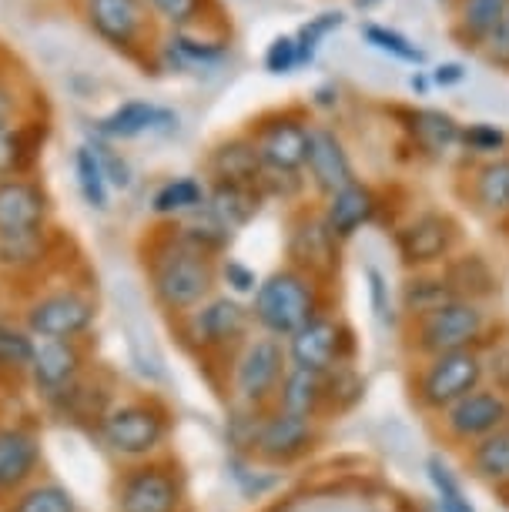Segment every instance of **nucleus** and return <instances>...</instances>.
<instances>
[{"mask_svg":"<svg viewBox=\"0 0 509 512\" xmlns=\"http://www.w3.org/2000/svg\"><path fill=\"white\" fill-rule=\"evenodd\" d=\"M144 275L161 312L185 318L215 295L218 258L188 245L175 225H158L144 241Z\"/></svg>","mask_w":509,"mask_h":512,"instance_id":"f257e3e1","label":"nucleus"},{"mask_svg":"<svg viewBox=\"0 0 509 512\" xmlns=\"http://www.w3.org/2000/svg\"><path fill=\"white\" fill-rule=\"evenodd\" d=\"M51 195L41 178L0 181V272H34L51 251Z\"/></svg>","mask_w":509,"mask_h":512,"instance_id":"f03ea898","label":"nucleus"},{"mask_svg":"<svg viewBox=\"0 0 509 512\" xmlns=\"http://www.w3.org/2000/svg\"><path fill=\"white\" fill-rule=\"evenodd\" d=\"M74 14L88 27L98 44L118 54L121 61L158 71V47L165 27L158 24L148 0H74Z\"/></svg>","mask_w":509,"mask_h":512,"instance_id":"7ed1b4c3","label":"nucleus"},{"mask_svg":"<svg viewBox=\"0 0 509 512\" xmlns=\"http://www.w3.org/2000/svg\"><path fill=\"white\" fill-rule=\"evenodd\" d=\"M248 312H252L258 332L288 342L302 325H309L315 315L325 312L322 282H315L312 275L292 265H282L258 282Z\"/></svg>","mask_w":509,"mask_h":512,"instance_id":"20e7f679","label":"nucleus"},{"mask_svg":"<svg viewBox=\"0 0 509 512\" xmlns=\"http://www.w3.org/2000/svg\"><path fill=\"white\" fill-rule=\"evenodd\" d=\"M489 332H493V312H489V302L456 298V302L443 305L439 312L409 322L406 342L416 359H432V355L486 349V345L493 342Z\"/></svg>","mask_w":509,"mask_h":512,"instance_id":"39448f33","label":"nucleus"},{"mask_svg":"<svg viewBox=\"0 0 509 512\" xmlns=\"http://www.w3.org/2000/svg\"><path fill=\"white\" fill-rule=\"evenodd\" d=\"M94 432H98L101 446L114 459L148 462L158 459V452L165 449V442L171 436V415L158 399L114 402L98 419Z\"/></svg>","mask_w":509,"mask_h":512,"instance_id":"423d86ee","label":"nucleus"},{"mask_svg":"<svg viewBox=\"0 0 509 512\" xmlns=\"http://www.w3.org/2000/svg\"><path fill=\"white\" fill-rule=\"evenodd\" d=\"M479 385H486L483 349L432 355V359H419V369L412 372V402L419 412L436 419Z\"/></svg>","mask_w":509,"mask_h":512,"instance_id":"0eeeda50","label":"nucleus"},{"mask_svg":"<svg viewBox=\"0 0 509 512\" xmlns=\"http://www.w3.org/2000/svg\"><path fill=\"white\" fill-rule=\"evenodd\" d=\"M285 372H288V355L282 338L262 332L252 335L232 355V365H228L232 405H242V409H272Z\"/></svg>","mask_w":509,"mask_h":512,"instance_id":"6e6552de","label":"nucleus"},{"mask_svg":"<svg viewBox=\"0 0 509 512\" xmlns=\"http://www.w3.org/2000/svg\"><path fill=\"white\" fill-rule=\"evenodd\" d=\"M252 312L235 295H211L205 305L181 318L188 345L208 359H232L242 345L252 338Z\"/></svg>","mask_w":509,"mask_h":512,"instance_id":"1a4fd4ad","label":"nucleus"},{"mask_svg":"<svg viewBox=\"0 0 509 512\" xmlns=\"http://www.w3.org/2000/svg\"><path fill=\"white\" fill-rule=\"evenodd\" d=\"M312 124L315 121L309 118V111L288 104V108L262 111L245 128V134L252 138L265 171H302L305 175Z\"/></svg>","mask_w":509,"mask_h":512,"instance_id":"9d476101","label":"nucleus"},{"mask_svg":"<svg viewBox=\"0 0 509 512\" xmlns=\"http://www.w3.org/2000/svg\"><path fill=\"white\" fill-rule=\"evenodd\" d=\"M285 265L312 275L315 282H332L342 265V241L335 238L322 208L295 205L285 228Z\"/></svg>","mask_w":509,"mask_h":512,"instance_id":"9b49d317","label":"nucleus"},{"mask_svg":"<svg viewBox=\"0 0 509 512\" xmlns=\"http://www.w3.org/2000/svg\"><path fill=\"white\" fill-rule=\"evenodd\" d=\"M463 228L443 208H422L396 228V251L409 272L443 268L459 251Z\"/></svg>","mask_w":509,"mask_h":512,"instance_id":"f8f14e48","label":"nucleus"},{"mask_svg":"<svg viewBox=\"0 0 509 512\" xmlns=\"http://www.w3.org/2000/svg\"><path fill=\"white\" fill-rule=\"evenodd\" d=\"M98 322V302L81 288H54L24 308V328L37 342H81Z\"/></svg>","mask_w":509,"mask_h":512,"instance_id":"ddd939ff","label":"nucleus"},{"mask_svg":"<svg viewBox=\"0 0 509 512\" xmlns=\"http://www.w3.org/2000/svg\"><path fill=\"white\" fill-rule=\"evenodd\" d=\"M185 506V482L178 466L165 459L134 462L121 472L114 489V509L118 512H181Z\"/></svg>","mask_w":509,"mask_h":512,"instance_id":"4468645a","label":"nucleus"},{"mask_svg":"<svg viewBox=\"0 0 509 512\" xmlns=\"http://www.w3.org/2000/svg\"><path fill=\"white\" fill-rule=\"evenodd\" d=\"M509 425V395H503L493 385H479L466 399L449 405L443 415H436V429L443 442L453 449H469L476 442L489 439L493 432Z\"/></svg>","mask_w":509,"mask_h":512,"instance_id":"2eb2a0df","label":"nucleus"},{"mask_svg":"<svg viewBox=\"0 0 509 512\" xmlns=\"http://www.w3.org/2000/svg\"><path fill=\"white\" fill-rule=\"evenodd\" d=\"M352 349H355L352 332L329 312H319L309 325H302L285 342V355L292 369L319 372V375H329L339 365H349Z\"/></svg>","mask_w":509,"mask_h":512,"instance_id":"dca6fc26","label":"nucleus"},{"mask_svg":"<svg viewBox=\"0 0 509 512\" xmlns=\"http://www.w3.org/2000/svg\"><path fill=\"white\" fill-rule=\"evenodd\" d=\"M232 24H208L191 31H165L158 47V71L185 74L218 67L232 54Z\"/></svg>","mask_w":509,"mask_h":512,"instance_id":"f3484780","label":"nucleus"},{"mask_svg":"<svg viewBox=\"0 0 509 512\" xmlns=\"http://www.w3.org/2000/svg\"><path fill=\"white\" fill-rule=\"evenodd\" d=\"M315 439H319V422L302 419V415L282 412V409H268L258 429L255 452L252 459L265 462V466H292L302 456H309Z\"/></svg>","mask_w":509,"mask_h":512,"instance_id":"a211bd4d","label":"nucleus"},{"mask_svg":"<svg viewBox=\"0 0 509 512\" xmlns=\"http://www.w3.org/2000/svg\"><path fill=\"white\" fill-rule=\"evenodd\" d=\"M305 181H309V188L319 198H329L332 191L359 181L349 144H345L335 124H322V121L312 124L309 154H305Z\"/></svg>","mask_w":509,"mask_h":512,"instance_id":"6ab92c4d","label":"nucleus"},{"mask_svg":"<svg viewBox=\"0 0 509 512\" xmlns=\"http://www.w3.org/2000/svg\"><path fill=\"white\" fill-rule=\"evenodd\" d=\"M47 138H51V118L37 108L0 124V181L31 178L44 158Z\"/></svg>","mask_w":509,"mask_h":512,"instance_id":"aec40b11","label":"nucleus"},{"mask_svg":"<svg viewBox=\"0 0 509 512\" xmlns=\"http://www.w3.org/2000/svg\"><path fill=\"white\" fill-rule=\"evenodd\" d=\"M181 114L171 108H161L155 101L144 98H131L121 101L114 108L91 124V134L111 141V144H124V141H138L144 134H171L178 131Z\"/></svg>","mask_w":509,"mask_h":512,"instance_id":"412c9836","label":"nucleus"},{"mask_svg":"<svg viewBox=\"0 0 509 512\" xmlns=\"http://www.w3.org/2000/svg\"><path fill=\"white\" fill-rule=\"evenodd\" d=\"M88 369V355H84L81 342H37L34 359H31V375L37 395L54 405L67 389H74L84 379Z\"/></svg>","mask_w":509,"mask_h":512,"instance_id":"4be33fe9","label":"nucleus"},{"mask_svg":"<svg viewBox=\"0 0 509 512\" xmlns=\"http://www.w3.org/2000/svg\"><path fill=\"white\" fill-rule=\"evenodd\" d=\"M463 198L479 218L493 225H509V151L489 161H466Z\"/></svg>","mask_w":509,"mask_h":512,"instance_id":"5701e85b","label":"nucleus"},{"mask_svg":"<svg viewBox=\"0 0 509 512\" xmlns=\"http://www.w3.org/2000/svg\"><path fill=\"white\" fill-rule=\"evenodd\" d=\"M402 114V131L412 151L426 161H449L463 154V124L449 111L439 108H406Z\"/></svg>","mask_w":509,"mask_h":512,"instance_id":"b1692460","label":"nucleus"},{"mask_svg":"<svg viewBox=\"0 0 509 512\" xmlns=\"http://www.w3.org/2000/svg\"><path fill=\"white\" fill-rule=\"evenodd\" d=\"M41 469V436L27 425H0V502H11Z\"/></svg>","mask_w":509,"mask_h":512,"instance_id":"393cba45","label":"nucleus"},{"mask_svg":"<svg viewBox=\"0 0 509 512\" xmlns=\"http://www.w3.org/2000/svg\"><path fill=\"white\" fill-rule=\"evenodd\" d=\"M319 208H322V218L329 221V228L335 231V238L345 245V241H352L362 228L379 218L382 198L369 181L359 178V181H352V185L332 191L329 198H322Z\"/></svg>","mask_w":509,"mask_h":512,"instance_id":"a878e982","label":"nucleus"},{"mask_svg":"<svg viewBox=\"0 0 509 512\" xmlns=\"http://www.w3.org/2000/svg\"><path fill=\"white\" fill-rule=\"evenodd\" d=\"M262 158H258L252 138L245 131L228 134L215 141L205 154V181H225V185H255L262 188Z\"/></svg>","mask_w":509,"mask_h":512,"instance_id":"bb28decb","label":"nucleus"},{"mask_svg":"<svg viewBox=\"0 0 509 512\" xmlns=\"http://www.w3.org/2000/svg\"><path fill=\"white\" fill-rule=\"evenodd\" d=\"M449 7H453V24H449L453 41L479 54L509 11V0H449Z\"/></svg>","mask_w":509,"mask_h":512,"instance_id":"cd10ccee","label":"nucleus"},{"mask_svg":"<svg viewBox=\"0 0 509 512\" xmlns=\"http://www.w3.org/2000/svg\"><path fill=\"white\" fill-rule=\"evenodd\" d=\"M205 205H208V181L198 175L165 178L148 198L151 215H155L161 225L185 221L188 215H195V211H201Z\"/></svg>","mask_w":509,"mask_h":512,"instance_id":"c85d7f7f","label":"nucleus"},{"mask_svg":"<svg viewBox=\"0 0 509 512\" xmlns=\"http://www.w3.org/2000/svg\"><path fill=\"white\" fill-rule=\"evenodd\" d=\"M456 288L449 285L443 268H426V272H409L406 282L399 288V312L406 315V322L426 318L439 312L443 305L456 302Z\"/></svg>","mask_w":509,"mask_h":512,"instance_id":"c756f323","label":"nucleus"},{"mask_svg":"<svg viewBox=\"0 0 509 512\" xmlns=\"http://www.w3.org/2000/svg\"><path fill=\"white\" fill-rule=\"evenodd\" d=\"M262 188L255 185H225V181H208V211L215 215L222 225L238 235L242 228H248L252 221L262 215L265 208Z\"/></svg>","mask_w":509,"mask_h":512,"instance_id":"7c9ffc66","label":"nucleus"},{"mask_svg":"<svg viewBox=\"0 0 509 512\" xmlns=\"http://www.w3.org/2000/svg\"><path fill=\"white\" fill-rule=\"evenodd\" d=\"M275 409L319 422L322 415L329 412V385H325V375L292 369V365H288L282 389L275 395Z\"/></svg>","mask_w":509,"mask_h":512,"instance_id":"2f4dec72","label":"nucleus"},{"mask_svg":"<svg viewBox=\"0 0 509 512\" xmlns=\"http://www.w3.org/2000/svg\"><path fill=\"white\" fill-rule=\"evenodd\" d=\"M165 31H191L208 24H232L222 0H148Z\"/></svg>","mask_w":509,"mask_h":512,"instance_id":"473e14b6","label":"nucleus"},{"mask_svg":"<svg viewBox=\"0 0 509 512\" xmlns=\"http://www.w3.org/2000/svg\"><path fill=\"white\" fill-rule=\"evenodd\" d=\"M466 469L479 482L509 496V425L466 449Z\"/></svg>","mask_w":509,"mask_h":512,"instance_id":"72a5a7b5","label":"nucleus"},{"mask_svg":"<svg viewBox=\"0 0 509 512\" xmlns=\"http://www.w3.org/2000/svg\"><path fill=\"white\" fill-rule=\"evenodd\" d=\"M449 285L456 288L459 298H473V302H489V295L499 288L496 272L479 251H456L443 265Z\"/></svg>","mask_w":509,"mask_h":512,"instance_id":"f704fd0d","label":"nucleus"},{"mask_svg":"<svg viewBox=\"0 0 509 512\" xmlns=\"http://www.w3.org/2000/svg\"><path fill=\"white\" fill-rule=\"evenodd\" d=\"M71 171H74V185H78L81 201L91 211L104 215V211L111 208V185H108V178H104L98 154H94L88 141L71 151Z\"/></svg>","mask_w":509,"mask_h":512,"instance_id":"c9c22d12","label":"nucleus"},{"mask_svg":"<svg viewBox=\"0 0 509 512\" xmlns=\"http://www.w3.org/2000/svg\"><path fill=\"white\" fill-rule=\"evenodd\" d=\"M4 512H78V499L71 489L51 479H34L31 486L21 489L7 502Z\"/></svg>","mask_w":509,"mask_h":512,"instance_id":"e433bc0d","label":"nucleus"},{"mask_svg":"<svg viewBox=\"0 0 509 512\" xmlns=\"http://www.w3.org/2000/svg\"><path fill=\"white\" fill-rule=\"evenodd\" d=\"M27 94H31V88L24 84V71L17 57L0 47V124L21 118L24 111L34 108V104H27Z\"/></svg>","mask_w":509,"mask_h":512,"instance_id":"4c0bfd02","label":"nucleus"},{"mask_svg":"<svg viewBox=\"0 0 509 512\" xmlns=\"http://www.w3.org/2000/svg\"><path fill=\"white\" fill-rule=\"evenodd\" d=\"M37 338L21 325L0 322V375H27Z\"/></svg>","mask_w":509,"mask_h":512,"instance_id":"58836bf2","label":"nucleus"},{"mask_svg":"<svg viewBox=\"0 0 509 512\" xmlns=\"http://www.w3.org/2000/svg\"><path fill=\"white\" fill-rule=\"evenodd\" d=\"M509 151V131L493 121L463 124V161H489Z\"/></svg>","mask_w":509,"mask_h":512,"instance_id":"ea45409f","label":"nucleus"},{"mask_svg":"<svg viewBox=\"0 0 509 512\" xmlns=\"http://www.w3.org/2000/svg\"><path fill=\"white\" fill-rule=\"evenodd\" d=\"M362 37H366L369 47H376V51L396 57V61H402V64H412V67L426 64V51L416 47V41H409L406 34H399L396 27H389V24L366 21V24H362Z\"/></svg>","mask_w":509,"mask_h":512,"instance_id":"a19ab883","label":"nucleus"},{"mask_svg":"<svg viewBox=\"0 0 509 512\" xmlns=\"http://www.w3.org/2000/svg\"><path fill=\"white\" fill-rule=\"evenodd\" d=\"M426 472H429V482H432V492H436L439 509H443V512H476V506L466 496L463 482H459V476L446 466L443 459L432 456Z\"/></svg>","mask_w":509,"mask_h":512,"instance_id":"79ce46f5","label":"nucleus"},{"mask_svg":"<svg viewBox=\"0 0 509 512\" xmlns=\"http://www.w3.org/2000/svg\"><path fill=\"white\" fill-rule=\"evenodd\" d=\"M345 24V14L342 11H322L309 17L299 31H295V44H299V64L309 67L315 61V54H319V47L329 41V37L339 31Z\"/></svg>","mask_w":509,"mask_h":512,"instance_id":"37998d69","label":"nucleus"},{"mask_svg":"<svg viewBox=\"0 0 509 512\" xmlns=\"http://www.w3.org/2000/svg\"><path fill=\"white\" fill-rule=\"evenodd\" d=\"M88 144L94 148V154H98V161H101L104 178H108L111 191H128L134 185V164H131L128 154H124L118 144L98 138V134H91Z\"/></svg>","mask_w":509,"mask_h":512,"instance_id":"c03bdc74","label":"nucleus"},{"mask_svg":"<svg viewBox=\"0 0 509 512\" xmlns=\"http://www.w3.org/2000/svg\"><path fill=\"white\" fill-rule=\"evenodd\" d=\"M262 67L268 74L275 77H285V74H295L299 71V44H295V34H278L268 41L265 54H262Z\"/></svg>","mask_w":509,"mask_h":512,"instance_id":"a18cd8bd","label":"nucleus"},{"mask_svg":"<svg viewBox=\"0 0 509 512\" xmlns=\"http://www.w3.org/2000/svg\"><path fill=\"white\" fill-rule=\"evenodd\" d=\"M483 365H486V385H493L503 395H509V342H489L483 349Z\"/></svg>","mask_w":509,"mask_h":512,"instance_id":"49530a36","label":"nucleus"},{"mask_svg":"<svg viewBox=\"0 0 509 512\" xmlns=\"http://www.w3.org/2000/svg\"><path fill=\"white\" fill-rule=\"evenodd\" d=\"M218 282H225L232 288V295L238 298V295H255V288L262 278H258L245 262H238V258H225V262L218 265Z\"/></svg>","mask_w":509,"mask_h":512,"instance_id":"de8ad7c7","label":"nucleus"},{"mask_svg":"<svg viewBox=\"0 0 509 512\" xmlns=\"http://www.w3.org/2000/svg\"><path fill=\"white\" fill-rule=\"evenodd\" d=\"M366 278H369V295H372V308H376V318L382 325H396V308H392L386 275L379 268H369Z\"/></svg>","mask_w":509,"mask_h":512,"instance_id":"09e8293b","label":"nucleus"},{"mask_svg":"<svg viewBox=\"0 0 509 512\" xmlns=\"http://www.w3.org/2000/svg\"><path fill=\"white\" fill-rule=\"evenodd\" d=\"M479 54L486 57V64L499 67V71H509V11L503 14V21H499L493 37L483 44V51H479Z\"/></svg>","mask_w":509,"mask_h":512,"instance_id":"8fccbe9b","label":"nucleus"},{"mask_svg":"<svg viewBox=\"0 0 509 512\" xmlns=\"http://www.w3.org/2000/svg\"><path fill=\"white\" fill-rule=\"evenodd\" d=\"M463 77H466V67L456 64V61H449V64H439L436 71H432L429 81L436 84V88H453V84H459Z\"/></svg>","mask_w":509,"mask_h":512,"instance_id":"3c124183","label":"nucleus"},{"mask_svg":"<svg viewBox=\"0 0 509 512\" xmlns=\"http://www.w3.org/2000/svg\"><path fill=\"white\" fill-rule=\"evenodd\" d=\"M312 108H319V111L339 108V88H335V84H322V88H315V94H312Z\"/></svg>","mask_w":509,"mask_h":512,"instance_id":"603ef678","label":"nucleus"},{"mask_svg":"<svg viewBox=\"0 0 509 512\" xmlns=\"http://www.w3.org/2000/svg\"><path fill=\"white\" fill-rule=\"evenodd\" d=\"M409 84H412V91H419V94L429 88V81H426V77H419V74H412V81H409Z\"/></svg>","mask_w":509,"mask_h":512,"instance_id":"864d4df0","label":"nucleus"},{"mask_svg":"<svg viewBox=\"0 0 509 512\" xmlns=\"http://www.w3.org/2000/svg\"><path fill=\"white\" fill-rule=\"evenodd\" d=\"M379 0H355V7H362V11H369V7H376Z\"/></svg>","mask_w":509,"mask_h":512,"instance_id":"5fc2aeb1","label":"nucleus"},{"mask_svg":"<svg viewBox=\"0 0 509 512\" xmlns=\"http://www.w3.org/2000/svg\"><path fill=\"white\" fill-rule=\"evenodd\" d=\"M439 4H449V0H439Z\"/></svg>","mask_w":509,"mask_h":512,"instance_id":"6e6d98bb","label":"nucleus"},{"mask_svg":"<svg viewBox=\"0 0 509 512\" xmlns=\"http://www.w3.org/2000/svg\"><path fill=\"white\" fill-rule=\"evenodd\" d=\"M71 4H74V0H71Z\"/></svg>","mask_w":509,"mask_h":512,"instance_id":"4d7b16f0","label":"nucleus"},{"mask_svg":"<svg viewBox=\"0 0 509 512\" xmlns=\"http://www.w3.org/2000/svg\"><path fill=\"white\" fill-rule=\"evenodd\" d=\"M506 228H509V225H506Z\"/></svg>","mask_w":509,"mask_h":512,"instance_id":"13d9d810","label":"nucleus"}]
</instances>
